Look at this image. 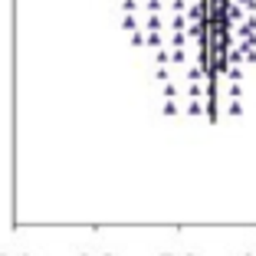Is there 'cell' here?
Instances as JSON below:
<instances>
[{
	"instance_id": "cell-1",
	"label": "cell",
	"mask_w": 256,
	"mask_h": 256,
	"mask_svg": "<svg viewBox=\"0 0 256 256\" xmlns=\"http://www.w3.org/2000/svg\"><path fill=\"white\" fill-rule=\"evenodd\" d=\"M236 36H256V14H250V16H243V23L236 26Z\"/></svg>"
},
{
	"instance_id": "cell-2",
	"label": "cell",
	"mask_w": 256,
	"mask_h": 256,
	"mask_svg": "<svg viewBox=\"0 0 256 256\" xmlns=\"http://www.w3.org/2000/svg\"><path fill=\"white\" fill-rule=\"evenodd\" d=\"M144 46H148V50H164V36H161V33H148V30H144Z\"/></svg>"
},
{
	"instance_id": "cell-3",
	"label": "cell",
	"mask_w": 256,
	"mask_h": 256,
	"mask_svg": "<svg viewBox=\"0 0 256 256\" xmlns=\"http://www.w3.org/2000/svg\"><path fill=\"white\" fill-rule=\"evenodd\" d=\"M144 30H148V33H161V30H164V20H161L158 14H148V20H144Z\"/></svg>"
},
{
	"instance_id": "cell-4",
	"label": "cell",
	"mask_w": 256,
	"mask_h": 256,
	"mask_svg": "<svg viewBox=\"0 0 256 256\" xmlns=\"http://www.w3.org/2000/svg\"><path fill=\"white\" fill-rule=\"evenodd\" d=\"M184 46H188V33L178 30V33L171 36V50H184Z\"/></svg>"
},
{
	"instance_id": "cell-5",
	"label": "cell",
	"mask_w": 256,
	"mask_h": 256,
	"mask_svg": "<svg viewBox=\"0 0 256 256\" xmlns=\"http://www.w3.org/2000/svg\"><path fill=\"white\" fill-rule=\"evenodd\" d=\"M122 30H125V33H132V30H142V26H138V20H135L132 14H125V16H122Z\"/></svg>"
},
{
	"instance_id": "cell-6",
	"label": "cell",
	"mask_w": 256,
	"mask_h": 256,
	"mask_svg": "<svg viewBox=\"0 0 256 256\" xmlns=\"http://www.w3.org/2000/svg\"><path fill=\"white\" fill-rule=\"evenodd\" d=\"M161 112H164V115H181V106H178L174 98H164V106H161Z\"/></svg>"
},
{
	"instance_id": "cell-7",
	"label": "cell",
	"mask_w": 256,
	"mask_h": 256,
	"mask_svg": "<svg viewBox=\"0 0 256 256\" xmlns=\"http://www.w3.org/2000/svg\"><path fill=\"white\" fill-rule=\"evenodd\" d=\"M171 30H174V33H178V30H188V16H184V14H174Z\"/></svg>"
},
{
	"instance_id": "cell-8",
	"label": "cell",
	"mask_w": 256,
	"mask_h": 256,
	"mask_svg": "<svg viewBox=\"0 0 256 256\" xmlns=\"http://www.w3.org/2000/svg\"><path fill=\"white\" fill-rule=\"evenodd\" d=\"M188 115H204V102L200 98H190L188 102Z\"/></svg>"
},
{
	"instance_id": "cell-9",
	"label": "cell",
	"mask_w": 256,
	"mask_h": 256,
	"mask_svg": "<svg viewBox=\"0 0 256 256\" xmlns=\"http://www.w3.org/2000/svg\"><path fill=\"white\" fill-rule=\"evenodd\" d=\"M226 115H243V102H240V98L226 102Z\"/></svg>"
},
{
	"instance_id": "cell-10",
	"label": "cell",
	"mask_w": 256,
	"mask_h": 256,
	"mask_svg": "<svg viewBox=\"0 0 256 256\" xmlns=\"http://www.w3.org/2000/svg\"><path fill=\"white\" fill-rule=\"evenodd\" d=\"M128 36H132V46H135V50H142V46H144V33L142 30H132Z\"/></svg>"
},
{
	"instance_id": "cell-11",
	"label": "cell",
	"mask_w": 256,
	"mask_h": 256,
	"mask_svg": "<svg viewBox=\"0 0 256 256\" xmlns=\"http://www.w3.org/2000/svg\"><path fill=\"white\" fill-rule=\"evenodd\" d=\"M161 7H164V0H144V10H148V14H158Z\"/></svg>"
},
{
	"instance_id": "cell-12",
	"label": "cell",
	"mask_w": 256,
	"mask_h": 256,
	"mask_svg": "<svg viewBox=\"0 0 256 256\" xmlns=\"http://www.w3.org/2000/svg\"><path fill=\"white\" fill-rule=\"evenodd\" d=\"M226 76H230V82H240V79H243V69L240 66H234V69L226 66Z\"/></svg>"
},
{
	"instance_id": "cell-13",
	"label": "cell",
	"mask_w": 256,
	"mask_h": 256,
	"mask_svg": "<svg viewBox=\"0 0 256 256\" xmlns=\"http://www.w3.org/2000/svg\"><path fill=\"white\" fill-rule=\"evenodd\" d=\"M171 10L174 14H184L188 10V0H171Z\"/></svg>"
},
{
	"instance_id": "cell-14",
	"label": "cell",
	"mask_w": 256,
	"mask_h": 256,
	"mask_svg": "<svg viewBox=\"0 0 256 256\" xmlns=\"http://www.w3.org/2000/svg\"><path fill=\"white\" fill-rule=\"evenodd\" d=\"M122 7H125V14H132V10H138V0H125Z\"/></svg>"
},
{
	"instance_id": "cell-15",
	"label": "cell",
	"mask_w": 256,
	"mask_h": 256,
	"mask_svg": "<svg viewBox=\"0 0 256 256\" xmlns=\"http://www.w3.org/2000/svg\"><path fill=\"white\" fill-rule=\"evenodd\" d=\"M246 256H250V253H246Z\"/></svg>"
}]
</instances>
